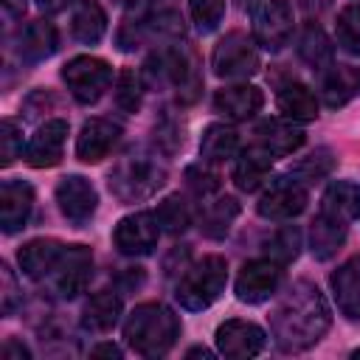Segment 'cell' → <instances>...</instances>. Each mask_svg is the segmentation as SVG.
I'll return each mask as SVG.
<instances>
[{
    "mask_svg": "<svg viewBox=\"0 0 360 360\" xmlns=\"http://www.w3.org/2000/svg\"><path fill=\"white\" fill-rule=\"evenodd\" d=\"M332 323L323 292L312 281H295L270 312V332L284 352L315 346Z\"/></svg>",
    "mask_w": 360,
    "mask_h": 360,
    "instance_id": "cell-1",
    "label": "cell"
},
{
    "mask_svg": "<svg viewBox=\"0 0 360 360\" xmlns=\"http://www.w3.org/2000/svg\"><path fill=\"white\" fill-rule=\"evenodd\" d=\"M124 338L138 354L160 357L180 338V318L166 304H158V301L141 304L129 312L124 323Z\"/></svg>",
    "mask_w": 360,
    "mask_h": 360,
    "instance_id": "cell-2",
    "label": "cell"
},
{
    "mask_svg": "<svg viewBox=\"0 0 360 360\" xmlns=\"http://www.w3.org/2000/svg\"><path fill=\"white\" fill-rule=\"evenodd\" d=\"M225 281H228V262L222 256H205L180 276L174 298L180 301L183 309L200 312L208 309L222 295Z\"/></svg>",
    "mask_w": 360,
    "mask_h": 360,
    "instance_id": "cell-3",
    "label": "cell"
},
{
    "mask_svg": "<svg viewBox=\"0 0 360 360\" xmlns=\"http://www.w3.org/2000/svg\"><path fill=\"white\" fill-rule=\"evenodd\" d=\"M163 183H166V169L158 160L143 158V155L124 158L110 172V191L121 202L149 200L158 188H163Z\"/></svg>",
    "mask_w": 360,
    "mask_h": 360,
    "instance_id": "cell-4",
    "label": "cell"
},
{
    "mask_svg": "<svg viewBox=\"0 0 360 360\" xmlns=\"http://www.w3.org/2000/svg\"><path fill=\"white\" fill-rule=\"evenodd\" d=\"M62 82L82 104H96L112 84V68L98 56H73L62 68Z\"/></svg>",
    "mask_w": 360,
    "mask_h": 360,
    "instance_id": "cell-5",
    "label": "cell"
},
{
    "mask_svg": "<svg viewBox=\"0 0 360 360\" xmlns=\"http://www.w3.org/2000/svg\"><path fill=\"white\" fill-rule=\"evenodd\" d=\"M211 68L219 79H248L259 70V53L253 39L245 31H231L225 34L214 53H211Z\"/></svg>",
    "mask_w": 360,
    "mask_h": 360,
    "instance_id": "cell-6",
    "label": "cell"
},
{
    "mask_svg": "<svg viewBox=\"0 0 360 360\" xmlns=\"http://www.w3.org/2000/svg\"><path fill=\"white\" fill-rule=\"evenodd\" d=\"M292 37V11L284 0H259L253 6V39L276 53Z\"/></svg>",
    "mask_w": 360,
    "mask_h": 360,
    "instance_id": "cell-7",
    "label": "cell"
},
{
    "mask_svg": "<svg viewBox=\"0 0 360 360\" xmlns=\"http://www.w3.org/2000/svg\"><path fill=\"white\" fill-rule=\"evenodd\" d=\"M160 222L152 211H138L124 217L112 231V245L127 256H146L158 248Z\"/></svg>",
    "mask_w": 360,
    "mask_h": 360,
    "instance_id": "cell-8",
    "label": "cell"
},
{
    "mask_svg": "<svg viewBox=\"0 0 360 360\" xmlns=\"http://www.w3.org/2000/svg\"><path fill=\"white\" fill-rule=\"evenodd\" d=\"M304 208H307V188L292 174L276 177L270 183V188L259 197V205H256V211L264 219H292Z\"/></svg>",
    "mask_w": 360,
    "mask_h": 360,
    "instance_id": "cell-9",
    "label": "cell"
},
{
    "mask_svg": "<svg viewBox=\"0 0 360 360\" xmlns=\"http://www.w3.org/2000/svg\"><path fill=\"white\" fill-rule=\"evenodd\" d=\"M281 284V264L273 259H253L236 276V298L245 304L267 301Z\"/></svg>",
    "mask_w": 360,
    "mask_h": 360,
    "instance_id": "cell-10",
    "label": "cell"
},
{
    "mask_svg": "<svg viewBox=\"0 0 360 360\" xmlns=\"http://www.w3.org/2000/svg\"><path fill=\"white\" fill-rule=\"evenodd\" d=\"M264 343H267V335L253 321L231 318V321L219 323V329H217V349H219V354L233 357V360L256 357L264 349Z\"/></svg>",
    "mask_w": 360,
    "mask_h": 360,
    "instance_id": "cell-11",
    "label": "cell"
},
{
    "mask_svg": "<svg viewBox=\"0 0 360 360\" xmlns=\"http://www.w3.org/2000/svg\"><path fill=\"white\" fill-rule=\"evenodd\" d=\"M56 202H59V211L68 222L73 225H84L90 222V217L96 214V205H98V194L93 188V183L82 174H68L59 180L56 186Z\"/></svg>",
    "mask_w": 360,
    "mask_h": 360,
    "instance_id": "cell-12",
    "label": "cell"
},
{
    "mask_svg": "<svg viewBox=\"0 0 360 360\" xmlns=\"http://www.w3.org/2000/svg\"><path fill=\"white\" fill-rule=\"evenodd\" d=\"M93 273V253L84 245H68L59 264L53 267V287L62 298H76Z\"/></svg>",
    "mask_w": 360,
    "mask_h": 360,
    "instance_id": "cell-13",
    "label": "cell"
},
{
    "mask_svg": "<svg viewBox=\"0 0 360 360\" xmlns=\"http://www.w3.org/2000/svg\"><path fill=\"white\" fill-rule=\"evenodd\" d=\"M65 138H68V121H62V118L45 121L42 127H37V132L25 143V163L34 169L56 166L62 160Z\"/></svg>",
    "mask_w": 360,
    "mask_h": 360,
    "instance_id": "cell-14",
    "label": "cell"
},
{
    "mask_svg": "<svg viewBox=\"0 0 360 360\" xmlns=\"http://www.w3.org/2000/svg\"><path fill=\"white\" fill-rule=\"evenodd\" d=\"M34 208V188L25 180H6L0 188V228L3 233H14L25 228Z\"/></svg>",
    "mask_w": 360,
    "mask_h": 360,
    "instance_id": "cell-15",
    "label": "cell"
},
{
    "mask_svg": "<svg viewBox=\"0 0 360 360\" xmlns=\"http://www.w3.org/2000/svg\"><path fill=\"white\" fill-rule=\"evenodd\" d=\"M118 124L104 121V118H90L84 121L79 138H76V158L82 163H98L110 155V149L118 143Z\"/></svg>",
    "mask_w": 360,
    "mask_h": 360,
    "instance_id": "cell-16",
    "label": "cell"
},
{
    "mask_svg": "<svg viewBox=\"0 0 360 360\" xmlns=\"http://www.w3.org/2000/svg\"><path fill=\"white\" fill-rule=\"evenodd\" d=\"M301 143H304V129H301V127H295L290 118H287V121L267 118V121L259 124V129H256V143H253V146H259L264 155H270V158L276 160V158L292 155Z\"/></svg>",
    "mask_w": 360,
    "mask_h": 360,
    "instance_id": "cell-17",
    "label": "cell"
},
{
    "mask_svg": "<svg viewBox=\"0 0 360 360\" xmlns=\"http://www.w3.org/2000/svg\"><path fill=\"white\" fill-rule=\"evenodd\" d=\"M329 284H332L338 309L349 321H360V256H352L349 262H343L332 273Z\"/></svg>",
    "mask_w": 360,
    "mask_h": 360,
    "instance_id": "cell-18",
    "label": "cell"
},
{
    "mask_svg": "<svg viewBox=\"0 0 360 360\" xmlns=\"http://www.w3.org/2000/svg\"><path fill=\"white\" fill-rule=\"evenodd\" d=\"M264 104V96L259 87L253 84H233V87H222L214 96V107L217 112H222L231 121H248L250 115H256Z\"/></svg>",
    "mask_w": 360,
    "mask_h": 360,
    "instance_id": "cell-19",
    "label": "cell"
},
{
    "mask_svg": "<svg viewBox=\"0 0 360 360\" xmlns=\"http://www.w3.org/2000/svg\"><path fill=\"white\" fill-rule=\"evenodd\" d=\"M62 253H65V245L56 239H31L28 245L20 248L17 259H20V267L28 278H45L53 273Z\"/></svg>",
    "mask_w": 360,
    "mask_h": 360,
    "instance_id": "cell-20",
    "label": "cell"
},
{
    "mask_svg": "<svg viewBox=\"0 0 360 360\" xmlns=\"http://www.w3.org/2000/svg\"><path fill=\"white\" fill-rule=\"evenodd\" d=\"M321 214L340 219V222H352L360 217V183L352 180H335L321 200Z\"/></svg>",
    "mask_w": 360,
    "mask_h": 360,
    "instance_id": "cell-21",
    "label": "cell"
},
{
    "mask_svg": "<svg viewBox=\"0 0 360 360\" xmlns=\"http://www.w3.org/2000/svg\"><path fill=\"white\" fill-rule=\"evenodd\" d=\"M276 104L290 121H315L318 118V98L301 82H287L276 93Z\"/></svg>",
    "mask_w": 360,
    "mask_h": 360,
    "instance_id": "cell-22",
    "label": "cell"
},
{
    "mask_svg": "<svg viewBox=\"0 0 360 360\" xmlns=\"http://www.w3.org/2000/svg\"><path fill=\"white\" fill-rule=\"evenodd\" d=\"M59 45V37H56V28L53 22L48 20H34L22 28L20 34V56L28 59V62H42L48 59Z\"/></svg>",
    "mask_w": 360,
    "mask_h": 360,
    "instance_id": "cell-23",
    "label": "cell"
},
{
    "mask_svg": "<svg viewBox=\"0 0 360 360\" xmlns=\"http://www.w3.org/2000/svg\"><path fill=\"white\" fill-rule=\"evenodd\" d=\"M121 318V298L110 290H101L96 295H90V301L84 304L82 312V326L87 332H110Z\"/></svg>",
    "mask_w": 360,
    "mask_h": 360,
    "instance_id": "cell-24",
    "label": "cell"
},
{
    "mask_svg": "<svg viewBox=\"0 0 360 360\" xmlns=\"http://www.w3.org/2000/svg\"><path fill=\"white\" fill-rule=\"evenodd\" d=\"M298 53H301V59L312 70H326L335 62V45L323 34V28L315 25V22H307L304 25V31L298 37Z\"/></svg>",
    "mask_w": 360,
    "mask_h": 360,
    "instance_id": "cell-25",
    "label": "cell"
},
{
    "mask_svg": "<svg viewBox=\"0 0 360 360\" xmlns=\"http://www.w3.org/2000/svg\"><path fill=\"white\" fill-rule=\"evenodd\" d=\"M346 242V222L340 219H332L326 214H318V219L312 222V231H309V248H312V256L326 262L332 259L340 245Z\"/></svg>",
    "mask_w": 360,
    "mask_h": 360,
    "instance_id": "cell-26",
    "label": "cell"
},
{
    "mask_svg": "<svg viewBox=\"0 0 360 360\" xmlns=\"http://www.w3.org/2000/svg\"><path fill=\"white\" fill-rule=\"evenodd\" d=\"M70 31H73V37L79 42L96 45L104 37V31H107V14H104V8L96 0H79L76 8H73Z\"/></svg>",
    "mask_w": 360,
    "mask_h": 360,
    "instance_id": "cell-27",
    "label": "cell"
},
{
    "mask_svg": "<svg viewBox=\"0 0 360 360\" xmlns=\"http://www.w3.org/2000/svg\"><path fill=\"white\" fill-rule=\"evenodd\" d=\"M270 163H273V158L264 155L259 146H250L248 152H242V158L233 166V183H236V188L239 191H256L264 183V177H267Z\"/></svg>",
    "mask_w": 360,
    "mask_h": 360,
    "instance_id": "cell-28",
    "label": "cell"
},
{
    "mask_svg": "<svg viewBox=\"0 0 360 360\" xmlns=\"http://www.w3.org/2000/svg\"><path fill=\"white\" fill-rule=\"evenodd\" d=\"M236 149H239V132L233 127H225V124L205 127V132L200 138V152L208 163L228 160V158L236 155Z\"/></svg>",
    "mask_w": 360,
    "mask_h": 360,
    "instance_id": "cell-29",
    "label": "cell"
},
{
    "mask_svg": "<svg viewBox=\"0 0 360 360\" xmlns=\"http://www.w3.org/2000/svg\"><path fill=\"white\" fill-rule=\"evenodd\" d=\"M236 217H239V202L233 197H219L217 202L205 205V211L200 217V231L211 239H222Z\"/></svg>",
    "mask_w": 360,
    "mask_h": 360,
    "instance_id": "cell-30",
    "label": "cell"
},
{
    "mask_svg": "<svg viewBox=\"0 0 360 360\" xmlns=\"http://www.w3.org/2000/svg\"><path fill=\"white\" fill-rule=\"evenodd\" d=\"M298 250H301V231H298L295 225H284L281 231H276V233L264 242L267 259L278 262L281 267L290 264V262L298 256Z\"/></svg>",
    "mask_w": 360,
    "mask_h": 360,
    "instance_id": "cell-31",
    "label": "cell"
},
{
    "mask_svg": "<svg viewBox=\"0 0 360 360\" xmlns=\"http://www.w3.org/2000/svg\"><path fill=\"white\" fill-rule=\"evenodd\" d=\"M335 163H338V158L332 155V149H315L312 155L301 158V160L290 169V174H292L298 183H312V180H321V177L332 174Z\"/></svg>",
    "mask_w": 360,
    "mask_h": 360,
    "instance_id": "cell-32",
    "label": "cell"
},
{
    "mask_svg": "<svg viewBox=\"0 0 360 360\" xmlns=\"http://www.w3.org/2000/svg\"><path fill=\"white\" fill-rule=\"evenodd\" d=\"M155 217H158L160 228L169 231V233H183L188 228V222H191V211H188V205H186V200L180 194H169L158 205Z\"/></svg>",
    "mask_w": 360,
    "mask_h": 360,
    "instance_id": "cell-33",
    "label": "cell"
},
{
    "mask_svg": "<svg viewBox=\"0 0 360 360\" xmlns=\"http://www.w3.org/2000/svg\"><path fill=\"white\" fill-rule=\"evenodd\" d=\"M141 98H143L141 73H135L132 68H124V70L118 73V79H115V104H118L124 112H138Z\"/></svg>",
    "mask_w": 360,
    "mask_h": 360,
    "instance_id": "cell-34",
    "label": "cell"
},
{
    "mask_svg": "<svg viewBox=\"0 0 360 360\" xmlns=\"http://www.w3.org/2000/svg\"><path fill=\"white\" fill-rule=\"evenodd\" d=\"M338 45L349 53H360V3H352L338 14Z\"/></svg>",
    "mask_w": 360,
    "mask_h": 360,
    "instance_id": "cell-35",
    "label": "cell"
},
{
    "mask_svg": "<svg viewBox=\"0 0 360 360\" xmlns=\"http://www.w3.org/2000/svg\"><path fill=\"white\" fill-rule=\"evenodd\" d=\"M360 82H357V76L352 79L346 70H332L326 79H323V101L329 104V107H343L349 98H352V93H354V87H357Z\"/></svg>",
    "mask_w": 360,
    "mask_h": 360,
    "instance_id": "cell-36",
    "label": "cell"
},
{
    "mask_svg": "<svg viewBox=\"0 0 360 360\" xmlns=\"http://www.w3.org/2000/svg\"><path fill=\"white\" fill-rule=\"evenodd\" d=\"M191 20L202 34H211L225 17V0H188Z\"/></svg>",
    "mask_w": 360,
    "mask_h": 360,
    "instance_id": "cell-37",
    "label": "cell"
},
{
    "mask_svg": "<svg viewBox=\"0 0 360 360\" xmlns=\"http://www.w3.org/2000/svg\"><path fill=\"white\" fill-rule=\"evenodd\" d=\"M22 155V129L14 118H6L0 127V163L11 166Z\"/></svg>",
    "mask_w": 360,
    "mask_h": 360,
    "instance_id": "cell-38",
    "label": "cell"
},
{
    "mask_svg": "<svg viewBox=\"0 0 360 360\" xmlns=\"http://www.w3.org/2000/svg\"><path fill=\"white\" fill-rule=\"evenodd\" d=\"M186 183L197 197H208V194L219 191V174L202 163H194L186 169Z\"/></svg>",
    "mask_w": 360,
    "mask_h": 360,
    "instance_id": "cell-39",
    "label": "cell"
},
{
    "mask_svg": "<svg viewBox=\"0 0 360 360\" xmlns=\"http://www.w3.org/2000/svg\"><path fill=\"white\" fill-rule=\"evenodd\" d=\"M0 281H3V290H0V312L3 315H11L14 309H17V304H20V287H17V278H14V273H11V267L3 262L0 264Z\"/></svg>",
    "mask_w": 360,
    "mask_h": 360,
    "instance_id": "cell-40",
    "label": "cell"
},
{
    "mask_svg": "<svg viewBox=\"0 0 360 360\" xmlns=\"http://www.w3.org/2000/svg\"><path fill=\"white\" fill-rule=\"evenodd\" d=\"M155 28L160 34H172V37H183V17L177 11H158V17L152 20Z\"/></svg>",
    "mask_w": 360,
    "mask_h": 360,
    "instance_id": "cell-41",
    "label": "cell"
},
{
    "mask_svg": "<svg viewBox=\"0 0 360 360\" xmlns=\"http://www.w3.org/2000/svg\"><path fill=\"white\" fill-rule=\"evenodd\" d=\"M0 354H3V360H25V357H28V349H25L20 340L8 338V340L3 343V349H0Z\"/></svg>",
    "mask_w": 360,
    "mask_h": 360,
    "instance_id": "cell-42",
    "label": "cell"
},
{
    "mask_svg": "<svg viewBox=\"0 0 360 360\" xmlns=\"http://www.w3.org/2000/svg\"><path fill=\"white\" fill-rule=\"evenodd\" d=\"M3 11H6L8 20H17V17L25 14V3L22 0H3Z\"/></svg>",
    "mask_w": 360,
    "mask_h": 360,
    "instance_id": "cell-43",
    "label": "cell"
},
{
    "mask_svg": "<svg viewBox=\"0 0 360 360\" xmlns=\"http://www.w3.org/2000/svg\"><path fill=\"white\" fill-rule=\"evenodd\" d=\"M68 3H70V0H37V6H39L45 14H56V11H62Z\"/></svg>",
    "mask_w": 360,
    "mask_h": 360,
    "instance_id": "cell-44",
    "label": "cell"
},
{
    "mask_svg": "<svg viewBox=\"0 0 360 360\" xmlns=\"http://www.w3.org/2000/svg\"><path fill=\"white\" fill-rule=\"evenodd\" d=\"M301 6H304V11H309V14H321L323 8L332 6V0H301Z\"/></svg>",
    "mask_w": 360,
    "mask_h": 360,
    "instance_id": "cell-45",
    "label": "cell"
},
{
    "mask_svg": "<svg viewBox=\"0 0 360 360\" xmlns=\"http://www.w3.org/2000/svg\"><path fill=\"white\" fill-rule=\"evenodd\" d=\"M90 354H107V357H121V349L118 346H112V343H101V346H96Z\"/></svg>",
    "mask_w": 360,
    "mask_h": 360,
    "instance_id": "cell-46",
    "label": "cell"
},
{
    "mask_svg": "<svg viewBox=\"0 0 360 360\" xmlns=\"http://www.w3.org/2000/svg\"><path fill=\"white\" fill-rule=\"evenodd\" d=\"M197 354H202V357H211V352H208V349H191V352H188V357H197Z\"/></svg>",
    "mask_w": 360,
    "mask_h": 360,
    "instance_id": "cell-47",
    "label": "cell"
},
{
    "mask_svg": "<svg viewBox=\"0 0 360 360\" xmlns=\"http://www.w3.org/2000/svg\"><path fill=\"white\" fill-rule=\"evenodd\" d=\"M239 3H242V6H256L259 0H239Z\"/></svg>",
    "mask_w": 360,
    "mask_h": 360,
    "instance_id": "cell-48",
    "label": "cell"
},
{
    "mask_svg": "<svg viewBox=\"0 0 360 360\" xmlns=\"http://www.w3.org/2000/svg\"><path fill=\"white\" fill-rule=\"evenodd\" d=\"M352 357H360V349H354V352H352Z\"/></svg>",
    "mask_w": 360,
    "mask_h": 360,
    "instance_id": "cell-49",
    "label": "cell"
},
{
    "mask_svg": "<svg viewBox=\"0 0 360 360\" xmlns=\"http://www.w3.org/2000/svg\"><path fill=\"white\" fill-rule=\"evenodd\" d=\"M357 82H360V73H357Z\"/></svg>",
    "mask_w": 360,
    "mask_h": 360,
    "instance_id": "cell-50",
    "label": "cell"
}]
</instances>
